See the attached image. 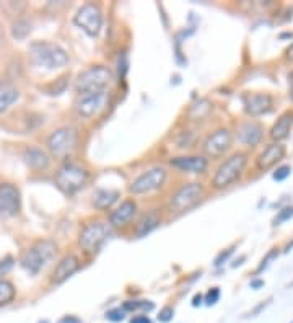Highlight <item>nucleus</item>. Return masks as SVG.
Listing matches in <instances>:
<instances>
[{"instance_id": "obj_1", "label": "nucleus", "mask_w": 293, "mask_h": 323, "mask_svg": "<svg viewBox=\"0 0 293 323\" xmlns=\"http://www.w3.org/2000/svg\"><path fill=\"white\" fill-rule=\"evenodd\" d=\"M30 61L36 67L47 70L62 69L69 64V54L59 44L47 41H36L30 46Z\"/></svg>"}, {"instance_id": "obj_2", "label": "nucleus", "mask_w": 293, "mask_h": 323, "mask_svg": "<svg viewBox=\"0 0 293 323\" xmlns=\"http://www.w3.org/2000/svg\"><path fill=\"white\" fill-rule=\"evenodd\" d=\"M248 160L249 157L246 152H234L228 159H225V162L217 168L215 175L212 177V181H210L212 188L220 191V189L228 188L234 181H238L246 170Z\"/></svg>"}, {"instance_id": "obj_3", "label": "nucleus", "mask_w": 293, "mask_h": 323, "mask_svg": "<svg viewBox=\"0 0 293 323\" xmlns=\"http://www.w3.org/2000/svg\"><path fill=\"white\" fill-rule=\"evenodd\" d=\"M113 82V72L106 65H91L87 70L78 73L75 80V92L78 95L85 93H96V92H106Z\"/></svg>"}, {"instance_id": "obj_4", "label": "nucleus", "mask_w": 293, "mask_h": 323, "mask_svg": "<svg viewBox=\"0 0 293 323\" xmlns=\"http://www.w3.org/2000/svg\"><path fill=\"white\" fill-rule=\"evenodd\" d=\"M88 180H90V171L85 167L77 163H64L56 173L54 183L64 194L70 196L85 188Z\"/></svg>"}, {"instance_id": "obj_5", "label": "nucleus", "mask_w": 293, "mask_h": 323, "mask_svg": "<svg viewBox=\"0 0 293 323\" xmlns=\"http://www.w3.org/2000/svg\"><path fill=\"white\" fill-rule=\"evenodd\" d=\"M57 252V246L52 240H39L31 248L21 255V266L31 275H38L46 264L51 261Z\"/></svg>"}, {"instance_id": "obj_6", "label": "nucleus", "mask_w": 293, "mask_h": 323, "mask_svg": "<svg viewBox=\"0 0 293 323\" xmlns=\"http://www.w3.org/2000/svg\"><path fill=\"white\" fill-rule=\"evenodd\" d=\"M204 193H205L204 185L197 183V181L182 185L181 188L176 189L170 197V201H168L170 212L181 214V212L189 211L191 208H194V206L202 200Z\"/></svg>"}, {"instance_id": "obj_7", "label": "nucleus", "mask_w": 293, "mask_h": 323, "mask_svg": "<svg viewBox=\"0 0 293 323\" xmlns=\"http://www.w3.org/2000/svg\"><path fill=\"white\" fill-rule=\"evenodd\" d=\"M78 145V131L72 126L59 128L47 137V148L57 159H67Z\"/></svg>"}, {"instance_id": "obj_8", "label": "nucleus", "mask_w": 293, "mask_h": 323, "mask_svg": "<svg viewBox=\"0 0 293 323\" xmlns=\"http://www.w3.org/2000/svg\"><path fill=\"white\" fill-rule=\"evenodd\" d=\"M166 178H168V171L163 167H153L148 168L144 173H140L137 178H134V181L129 185L130 194H147L153 193L156 189L163 188L166 183Z\"/></svg>"}, {"instance_id": "obj_9", "label": "nucleus", "mask_w": 293, "mask_h": 323, "mask_svg": "<svg viewBox=\"0 0 293 323\" xmlns=\"http://www.w3.org/2000/svg\"><path fill=\"white\" fill-rule=\"evenodd\" d=\"M111 226L106 222H90L80 230L78 235V245L83 252L95 253L99 250V246L104 243V240L110 237Z\"/></svg>"}, {"instance_id": "obj_10", "label": "nucleus", "mask_w": 293, "mask_h": 323, "mask_svg": "<svg viewBox=\"0 0 293 323\" xmlns=\"http://www.w3.org/2000/svg\"><path fill=\"white\" fill-rule=\"evenodd\" d=\"M73 23L88 36L95 38L103 28V10L98 4H85L73 16Z\"/></svg>"}, {"instance_id": "obj_11", "label": "nucleus", "mask_w": 293, "mask_h": 323, "mask_svg": "<svg viewBox=\"0 0 293 323\" xmlns=\"http://www.w3.org/2000/svg\"><path fill=\"white\" fill-rule=\"evenodd\" d=\"M110 103V93L108 92H96V93H85L78 95L75 100V111L83 119H93L101 114Z\"/></svg>"}, {"instance_id": "obj_12", "label": "nucleus", "mask_w": 293, "mask_h": 323, "mask_svg": "<svg viewBox=\"0 0 293 323\" xmlns=\"http://www.w3.org/2000/svg\"><path fill=\"white\" fill-rule=\"evenodd\" d=\"M233 142V132L228 128L215 129L202 142V152L205 154V157H210V159H220V157L231 151Z\"/></svg>"}, {"instance_id": "obj_13", "label": "nucleus", "mask_w": 293, "mask_h": 323, "mask_svg": "<svg viewBox=\"0 0 293 323\" xmlns=\"http://www.w3.org/2000/svg\"><path fill=\"white\" fill-rule=\"evenodd\" d=\"M20 189L12 183L0 185V217H13L20 212Z\"/></svg>"}, {"instance_id": "obj_14", "label": "nucleus", "mask_w": 293, "mask_h": 323, "mask_svg": "<svg viewBox=\"0 0 293 323\" xmlns=\"http://www.w3.org/2000/svg\"><path fill=\"white\" fill-rule=\"evenodd\" d=\"M245 111L251 116L267 114L274 108V98L269 93H245L241 96Z\"/></svg>"}, {"instance_id": "obj_15", "label": "nucleus", "mask_w": 293, "mask_h": 323, "mask_svg": "<svg viewBox=\"0 0 293 323\" xmlns=\"http://www.w3.org/2000/svg\"><path fill=\"white\" fill-rule=\"evenodd\" d=\"M285 154H287V147L283 145L282 142H272V144H269L261 154L257 155V159H256L257 170L267 171V170L274 168L275 165H277L283 159V157H285Z\"/></svg>"}, {"instance_id": "obj_16", "label": "nucleus", "mask_w": 293, "mask_h": 323, "mask_svg": "<svg viewBox=\"0 0 293 323\" xmlns=\"http://www.w3.org/2000/svg\"><path fill=\"white\" fill-rule=\"evenodd\" d=\"M170 165L184 173H204L208 167V159L205 155H179L173 157Z\"/></svg>"}, {"instance_id": "obj_17", "label": "nucleus", "mask_w": 293, "mask_h": 323, "mask_svg": "<svg viewBox=\"0 0 293 323\" xmlns=\"http://www.w3.org/2000/svg\"><path fill=\"white\" fill-rule=\"evenodd\" d=\"M80 269V260L77 255H65L64 258L57 263V266L52 271L51 281L52 284H62Z\"/></svg>"}, {"instance_id": "obj_18", "label": "nucleus", "mask_w": 293, "mask_h": 323, "mask_svg": "<svg viewBox=\"0 0 293 323\" xmlns=\"http://www.w3.org/2000/svg\"><path fill=\"white\" fill-rule=\"evenodd\" d=\"M238 140L246 147H256L264 137V128L256 121H246L236 129Z\"/></svg>"}, {"instance_id": "obj_19", "label": "nucleus", "mask_w": 293, "mask_h": 323, "mask_svg": "<svg viewBox=\"0 0 293 323\" xmlns=\"http://www.w3.org/2000/svg\"><path fill=\"white\" fill-rule=\"evenodd\" d=\"M139 208L137 203L134 200H125L122 201L116 209H113L110 212V226L111 227H122L127 222H130L134 217H136Z\"/></svg>"}, {"instance_id": "obj_20", "label": "nucleus", "mask_w": 293, "mask_h": 323, "mask_svg": "<svg viewBox=\"0 0 293 323\" xmlns=\"http://www.w3.org/2000/svg\"><path fill=\"white\" fill-rule=\"evenodd\" d=\"M23 159L30 168L38 170V171L46 170V168H49V165H51L49 155L39 147H28L26 151L23 152Z\"/></svg>"}, {"instance_id": "obj_21", "label": "nucleus", "mask_w": 293, "mask_h": 323, "mask_svg": "<svg viewBox=\"0 0 293 323\" xmlns=\"http://www.w3.org/2000/svg\"><path fill=\"white\" fill-rule=\"evenodd\" d=\"M293 129V111H285L283 114H280V118L275 121V124L271 129V139L274 142H282L285 140L290 132Z\"/></svg>"}, {"instance_id": "obj_22", "label": "nucleus", "mask_w": 293, "mask_h": 323, "mask_svg": "<svg viewBox=\"0 0 293 323\" xmlns=\"http://www.w3.org/2000/svg\"><path fill=\"white\" fill-rule=\"evenodd\" d=\"M162 223V215L158 211H150L147 214H144L140 217V220L137 222V227H136V235L139 238L148 235L150 232H153L158 226Z\"/></svg>"}, {"instance_id": "obj_23", "label": "nucleus", "mask_w": 293, "mask_h": 323, "mask_svg": "<svg viewBox=\"0 0 293 323\" xmlns=\"http://www.w3.org/2000/svg\"><path fill=\"white\" fill-rule=\"evenodd\" d=\"M121 193L116 189H96L93 193V206L99 211L111 209L113 206L119 200Z\"/></svg>"}, {"instance_id": "obj_24", "label": "nucleus", "mask_w": 293, "mask_h": 323, "mask_svg": "<svg viewBox=\"0 0 293 323\" xmlns=\"http://www.w3.org/2000/svg\"><path fill=\"white\" fill-rule=\"evenodd\" d=\"M20 98V92L8 82H0V113L8 110Z\"/></svg>"}, {"instance_id": "obj_25", "label": "nucleus", "mask_w": 293, "mask_h": 323, "mask_svg": "<svg viewBox=\"0 0 293 323\" xmlns=\"http://www.w3.org/2000/svg\"><path fill=\"white\" fill-rule=\"evenodd\" d=\"M15 294H16V289L10 281L0 279V307L10 304L15 299Z\"/></svg>"}, {"instance_id": "obj_26", "label": "nucleus", "mask_w": 293, "mask_h": 323, "mask_svg": "<svg viewBox=\"0 0 293 323\" xmlns=\"http://www.w3.org/2000/svg\"><path fill=\"white\" fill-rule=\"evenodd\" d=\"M212 111V105L208 103L207 100H199L197 103H194L189 110V116L194 119H202L207 118L208 113Z\"/></svg>"}, {"instance_id": "obj_27", "label": "nucleus", "mask_w": 293, "mask_h": 323, "mask_svg": "<svg viewBox=\"0 0 293 323\" xmlns=\"http://www.w3.org/2000/svg\"><path fill=\"white\" fill-rule=\"evenodd\" d=\"M122 309L125 312H137V310H144V312H150L155 309L153 302L150 301H125L122 304Z\"/></svg>"}, {"instance_id": "obj_28", "label": "nucleus", "mask_w": 293, "mask_h": 323, "mask_svg": "<svg viewBox=\"0 0 293 323\" xmlns=\"http://www.w3.org/2000/svg\"><path fill=\"white\" fill-rule=\"evenodd\" d=\"M30 31H31V24L26 21V20H18L16 23H13V36L16 39H23V38H26L30 35Z\"/></svg>"}, {"instance_id": "obj_29", "label": "nucleus", "mask_w": 293, "mask_h": 323, "mask_svg": "<svg viewBox=\"0 0 293 323\" xmlns=\"http://www.w3.org/2000/svg\"><path fill=\"white\" fill-rule=\"evenodd\" d=\"M293 217V206H288V208H283L279 211V214L275 215L274 219V226H280L282 222H287Z\"/></svg>"}, {"instance_id": "obj_30", "label": "nucleus", "mask_w": 293, "mask_h": 323, "mask_svg": "<svg viewBox=\"0 0 293 323\" xmlns=\"http://www.w3.org/2000/svg\"><path fill=\"white\" fill-rule=\"evenodd\" d=\"M125 313H127V312H125L122 307H116V309H111V310L106 312V318L110 321L117 323V321H122L125 318Z\"/></svg>"}, {"instance_id": "obj_31", "label": "nucleus", "mask_w": 293, "mask_h": 323, "mask_svg": "<svg viewBox=\"0 0 293 323\" xmlns=\"http://www.w3.org/2000/svg\"><path fill=\"white\" fill-rule=\"evenodd\" d=\"M219 299H220V289L219 287H212L210 291L204 295V302L207 305H215L217 302H219Z\"/></svg>"}, {"instance_id": "obj_32", "label": "nucleus", "mask_w": 293, "mask_h": 323, "mask_svg": "<svg viewBox=\"0 0 293 323\" xmlns=\"http://www.w3.org/2000/svg\"><path fill=\"white\" fill-rule=\"evenodd\" d=\"M290 173H291L290 165H282V167H279L277 170L274 171V180L275 181H283L285 178L290 177Z\"/></svg>"}, {"instance_id": "obj_33", "label": "nucleus", "mask_w": 293, "mask_h": 323, "mask_svg": "<svg viewBox=\"0 0 293 323\" xmlns=\"http://www.w3.org/2000/svg\"><path fill=\"white\" fill-rule=\"evenodd\" d=\"M174 317V309L170 307V305H166V307H163L160 310V315H158V321H162V323H168L171 321Z\"/></svg>"}, {"instance_id": "obj_34", "label": "nucleus", "mask_w": 293, "mask_h": 323, "mask_svg": "<svg viewBox=\"0 0 293 323\" xmlns=\"http://www.w3.org/2000/svg\"><path fill=\"white\" fill-rule=\"evenodd\" d=\"M13 264H15V260L12 256H5V258L0 260V276L7 275V272L13 268Z\"/></svg>"}, {"instance_id": "obj_35", "label": "nucleus", "mask_w": 293, "mask_h": 323, "mask_svg": "<svg viewBox=\"0 0 293 323\" xmlns=\"http://www.w3.org/2000/svg\"><path fill=\"white\" fill-rule=\"evenodd\" d=\"M231 253H233V248H228L227 252H222L219 256H217V260H215V266H222V264L230 258V255H231Z\"/></svg>"}, {"instance_id": "obj_36", "label": "nucleus", "mask_w": 293, "mask_h": 323, "mask_svg": "<svg viewBox=\"0 0 293 323\" xmlns=\"http://www.w3.org/2000/svg\"><path fill=\"white\" fill-rule=\"evenodd\" d=\"M275 255H277V250H275V248H274V250H272L271 253H267V256H265V258H264V260L261 261V266H259V268H257V271H256V272H261V271H262L264 268H267V264H269V261H271V260L274 258V256H275Z\"/></svg>"}, {"instance_id": "obj_37", "label": "nucleus", "mask_w": 293, "mask_h": 323, "mask_svg": "<svg viewBox=\"0 0 293 323\" xmlns=\"http://www.w3.org/2000/svg\"><path fill=\"white\" fill-rule=\"evenodd\" d=\"M130 323H152V320L148 318V315H144V313H140V315L132 317Z\"/></svg>"}, {"instance_id": "obj_38", "label": "nucleus", "mask_w": 293, "mask_h": 323, "mask_svg": "<svg viewBox=\"0 0 293 323\" xmlns=\"http://www.w3.org/2000/svg\"><path fill=\"white\" fill-rule=\"evenodd\" d=\"M57 323H82V320L78 317H75V315H65V317H62L61 320H59Z\"/></svg>"}, {"instance_id": "obj_39", "label": "nucleus", "mask_w": 293, "mask_h": 323, "mask_svg": "<svg viewBox=\"0 0 293 323\" xmlns=\"http://www.w3.org/2000/svg\"><path fill=\"white\" fill-rule=\"evenodd\" d=\"M288 96L293 103V70L288 73Z\"/></svg>"}, {"instance_id": "obj_40", "label": "nucleus", "mask_w": 293, "mask_h": 323, "mask_svg": "<svg viewBox=\"0 0 293 323\" xmlns=\"http://www.w3.org/2000/svg\"><path fill=\"white\" fill-rule=\"evenodd\" d=\"M202 302H204V295H200V294H196L194 299H192V305H194V307H199V305H202Z\"/></svg>"}, {"instance_id": "obj_41", "label": "nucleus", "mask_w": 293, "mask_h": 323, "mask_svg": "<svg viewBox=\"0 0 293 323\" xmlns=\"http://www.w3.org/2000/svg\"><path fill=\"white\" fill-rule=\"evenodd\" d=\"M267 305H269V301H267V302H262L261 305H257V307H256V309H254L253 312H251V313H249V315H253V317H254V315H257V313H259V312H261L262 309H265V307H267Z\"/></svg>"}, {"instance_id": "obj_42", "label": "nucleus", "mask_w": 293, "mask_h": 323, "mask_svg": "<svg viewBox=\"0 0 293 323\" xmlns=\"http://www.w3.org/2000/svg\"><path fill=\"white\" fill-rule=\"evenodd\" d=\"M264 286V281L262 279H253L251 281V287L253 289H259V287H262Z\"/></svg>"}, {"instance_id": "obj_43", "label": "nucleus", "mask_w": 293, "mask_h": 323, "mask_svg": "<svg viewBox=\"0 0 293 323\" xmlns=\"http://www.w3.org/2000/svg\"><path fill=\"white\" fill-rule=\"evenodd\" d=\"M285 57L290 61H293V43L287 47V51H285Z\"/></svg>"}, {"instance_id": "obj_44", "label": "nucleus", "mask_w": 293, "mask_h": 323, "mask_svg": "<svg viewBox=\"0 0 293 323\" xmlns=\"http://www.w3.org/2000/svg\"><path fill=\"white\" fill-rule=\"evenodd\" d=\"M39 323H49V321H47V320H44V321H39Z\"/></svg>"}]
</instances>
